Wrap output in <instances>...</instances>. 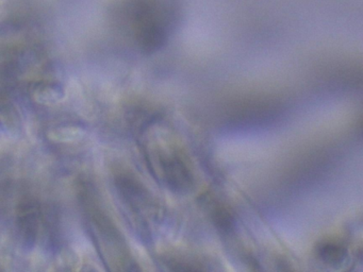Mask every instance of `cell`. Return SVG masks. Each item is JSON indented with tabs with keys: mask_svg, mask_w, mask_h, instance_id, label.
<instances>
[{
	"mask_svg": "<svg viewBox=\"0 0 363 272\" xmlns=\"http://www.w3.org/2000/svg\"><path fill=\"white\" fill-rule=\"evenodd\" d=\"M24 214L20 217V227L24 231L26 237H35L38 229V210L33 204H28L25 208Z\"/></svg>",
	"mask_w": 363,
	"mask_h": 272,
	"instance_id": "52a82bcc",
	"label": "cell"
},
{
	"mask_svg": "<svg viewBox=\"0 0 363 272\" xmlns=\"http://www.w3.org/2000/svg\"><path fill=\"white\" fill-rule=\"evenodd\" d=\"M29 94L33 101L42 106H55L65 98V89L52 82H39L31 85Z\"/></svg>",
	"mask_w": 363,
	"mask_h": 272,
	"instance_id": "3957f363",
	"label": "cell"
},
{
	"mask_svg": "<svg viewBox=\"0 0 363 272\" xmlns=\"http://www.w3.org/2000/svg\"><path fill=\"white\" fill-rule=\"evenodd\" d=\"M316 254L320 257V261H324L327 265H339L345 261L347 251L343 244L329 240L318 244L316 248Z\"/></svg>",
	"mask_w": 363,
	"mask_h": 272,
	"instance_id": "277c9868",
	"label": "cell"
},
{
	"mask_svg": "<svg viewBox=\"0 0 363 272\" xmlns=\"http://www.w3.org/2000/svg\"><path fill=\"white\" fill-rule=\"evenodd\" d=\"M135 38L142 50L154 52L167 40L169 19L156 0H133L128 6Z\"/></svg>",
	"mask_w": 363,
	"mask_h": 272,
	"instance_id": "6da1fadb",
	"label": "cell"
},
{
	"mask_svg": "<svg viewBox=\"0 0 363 272\" xmlns=\"http://www.w3.org/2000/svg\"><path fill=\"white\" fill-rule=\"evenodd\" d=\"M86 136V130L78 125H63L52 128L48 137L56 142H73L82 140Z\"/></svg>",
	"mask_w": 363,
	"mask_h": 272,
	"instance_id": "5b68a950",
	"label": "cell"
},
{
	"mask_svg": "<svg viewBox=\"0 0 363 272\" xmlns=\"http://www.w3.org/2000/svg\"><path fill=\"white\" fill-rule=\"evenodd\" d=\"M211 219L216 229L220 231L227 233V232L233 231V227H235V218L226 206L216 205L212 210Z\"/></svg>",
	"mask_w": 363,
	"mask_h": 272,
	"instance_id": "8992f818",
	"label": "cell"
},
{
	"mask_svg": "<svg viewBox=\"0 0 363 272\" xmlns=\"http://www.w3.org/2000/svg\"><path fill=\"white\" fill-rule=\"evenodd\" d=\"M163 178L167 186L175 191L186 193L192 187L193 174L186 162L178 155H167L161 159Z\"/></svg>",
	"mask_w": 363,
	"mask_h": 272,
	"instance_id": "7a4b0ae2",
	"label": "cell"
}]
</instances>
